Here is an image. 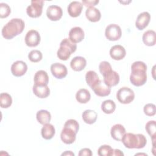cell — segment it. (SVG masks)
I'll return each mask as SVG.
<instances>
[{"mask_svg":"<svg viewBox=\"0 0 156 156\" xmlns=\"http://www.w3.org/2000/svg\"><path fill=\"white\" fill-rule=\"evenodd\" d=\"M131 74L130 81L132 84L136 87L143 85L147 81V66L141 61H136L131 66Z\"/></svg>","mask_w":156,"mask_h":156,"instance_id":"1","label":"cell"},{"mask_svg":"<svg viewBox=\"0 0 156 156\" xmlns=\"http://www.w3.org/2000/svg\"><path fill=\"white\" fill-rule=\"evenodd\" d=\"M25 27L24 22L20 18H12L2 28V35L7 40H10L20 34Z\"/></svg>","mask_w":156,"mask_h":156,"instance_id":"2","label":"cell"},{"mask_svg":"<svg viewBox=\"0 0 156 156\" xmlns=\"http://www.w3.org/2000/svg\"><path fill=\"white\" fill-rule=\"evenodd\" d=\"M124 146L129 149H141L146 143L147 140L143 134L126 133L121 139Z\"/></svg>","mask_w":156,"mask_h":156,"instance_id":"3","label":"cell"},{"mask_svg":"<svg viewBox=\"0 0 156 156\" xmlns=\"http://www.w3.org/2000/svg\"><path fill=\"white\" fill-rule=\"evenodd\" d=\"M76 43H73L68 38H64L60 43V48L57 52V57L62 60H67L71 54L76 51Z\"/></svg>","mask_w":156,"mask_h":156,"instance_id":"4","label":"cell"},{"mask_svg":"<svg viewBox=\"0 0 156 156\" xmlns=\"http://www.w3.org/2000/svg\"><path fill=\"white\" fill-rule=\"evenodd\" d=\"M116 98L118 101L121 104H127L133 101L135 93L130 88L124 87L118 90L116 93Z\"/></svg>","mask_w":156,"mask_h":156,"instance_id":"5","label":"cell"},{"mask_svg":"<svg viewBox=\"0 0 156 156\" xmlns=\"http://www.w3.org/2000/svg\"><path fill=\"white\" fill-rule=\"evenodd\" d=\"M44 1L41 0H32L30 5L26 9L27 14L31 18H37L41 16L43 11Z\"/></svg>","mask_w":156,"mask_h":156,"instance_id":"6","label":"cell"},{"mask_svg":"<svg viewBox=\"0 0 156 156\" xmlns=\"http://www.w3.org/2000/svg\"><path fill=\"white\" fill-rule=\"evenodd\" d=\"M121 29L118 24H110L105 28V36L110 41L118 40L121 38Z\"/></svg>","mask_w":156,"mask_h":156,"instance_id":"7","label":"cell"},{"mask_svg":"<svg viewBox=\"0 0 156 156\" xmlns=\"http://www.w3.org/2000/svg\"><path fill=\"white\" fill-rule=\"evenodd\" d=\"M24 39L27 46L35 47L39 44L41 38L38 31L32 29L27 32Z\"/></svg>","mask_w":156,"mask_h":156,"instance_id":"8","label":"cell"},{"mask_svg":"<svg viewBox=\"0 0 156 156\" xmlns=\"http://www.w3.org/2000/svg\"><path fill=\"white\" fill-rule=\"evenodd\" d=\"M76 134L77 133L73 129L64 126L60 133V138L64 143L70 144L75 141Z\"/></svg>","mask_w":156,"mask_h":156,"instance_id":"9","label":"cell"},{"mask_svg":"<svg viewBox=\"0 0 156 156\" xmlns=\"http://www.w3.org/2000/svg\"><path fill=\"white\" fill-rule=\"evenodd\" d=\"M51 71L54 77L59 79L65 77L68 73L66 66L60 63L52 64L51 66Z\"/></svg>","mask_w":156,"mask_h":156,"instance_id":"10","label":"cell"},{"mask_svg":"<svg viewBox=\"0 0 156 156\" xmlns=\"http://www.w3.org/2000/svg\"><path fill=\"white\" fill-rule=\"evenodd\" d=\"M27 70L26 63L22 60H17L11 66V72L12 74L16 77L23 76Z\"/></svg>","mask_w":156,"mask_h":156,"instance_id":"11","label":"cell"},{"mask_svg":"<svg viewBox=\"0 0 156 156\" xmlns=\"http://www.w3.org/2000/svg\"><path fill=\"white\" fill-rule=\"evenodd\" d=\"M63 15V11L60 6L56 5H51L49 6L46 10L47 17L51 21L59 20Z\"/></svg>","mask_w":156,"mask_h":156,"instance_id":"12","label":"cell"},{"mask_svg":"<svg viewBox=\"0 0 156 156\" xmlns=\"http://www.w3.org/2000/svg\"><path fill=\"white\" fill-rule=\"evenodd\" d=\"M104 77V83L109 87L116 85L119 82V76L117 72L113 69L108 71L102 75Z\"/></svg>","mask_w":156,"mask_h":156,"instance_id":"13","label":"cell"},{"mask_svg":"<svg viewBox=\"0 0 156 156\" xmlns=\"http://www.w3.org/2000/svg\"><path fill=\"white\" fill-rule=\"evenodd\" d=\"M94 93L98 96L104 97L110 94L111 88L108 87L104 81L100 80L92 88Z\"/></svg>","mask_w":156,"mask_h":156,"instance_id":"14","label":"cell"},{"mask_svg":"<svg viewBox=\"0 0 156 156\" xmlns=\"http://www.w3.org/2000/svg\"><path fill=\"white\" fill-rule=\"evenodd\" d=\"M151 19V15L149 12H143L141 13H140L136 20L135 21V26L136 27L140 30H142L144 28H146Z\"/></svg>","mask_w":156,"mask_h":156,"instance_id":"15","label":"cell"},{"mask_svg":"<svg viewBox=\"0 0 156 156\" xmlns=\"http://www.w3.org/2000/svg\"><path fill=\"white\" fill-rule=\"evenodd\" d=\"M84 31L80 27H74L69 32V39L74 43L82 41L84 38Z\"/></svg>","mask_w":156,"mask_h":156,"instance_id":"16","label":"cell"},{"mask_svg":"<svg viewBox=\"0 0 156 156\" xmlns=\"http://www.w3.org/2000/svg\"><path fill=\"white\" fill-rule=\"evenodd\" d=\"M126 51L124 48L120 44L113 46L110 50V57L115 60H120L124 58Z\"/></svg>","mask_w":156,"mask_h":156,"instance_id":"17","label":"cell"},{"mask_svg":"<svg viewBox=\"0 0 156 156\" xmlns=\"http://www.w3.org/2000/svg\"><path fill=\"white\" fill-rule=\"evenodd\" d=\"M86 65V59L81 56L74 57L70 62L71 68L75 71H80L83 70Z\"/></svg>","mask_w":156,"mask_h":156,"instance_id":"18","label":"cell"},{"mask_svg":"<svg viewBox=\"0 0 156 156\" xmlns=\"http://www.w3.org/2000/svg\"><path fill=\"white\" fill-rule=\"evenodd\" d=\"M83 5L79 1H72L68 6V12L71 17L79 16L82 10Z\"/></svg>","mask_w":156,"mask_h":156,"instance_id":"19","label":"cell"},{"mask_svg":"<svg viewBox=\"0 0 156 156\" xmlns=\"http://www.w3.org/2000/svg\"><path fill=\"white\" fill-rule=\"evenodd\" d=\"M125 133L126 129L124 127L120 124L113 125L110 130V134L112 137L116 141H121V139Z\"/></svg>","mask_w":156,"mask_h":156,"instance_id":"20","label":"cell"},{"mask_svg":"<svg viewBox=\"0 0 156 156\" xmlns=\"http://www.w3.org/2000/svg\"><path fill=\"white\" fill-rule=\"evenodd\" d=\"M34 84L39 85H48L49 82V76L48 73L44 70H39L34 75Z\"/></svg>","mask_w":156,"mask_h":156,"instance_id":"21","label":"cell"},{"mask_svg":"<svg viewBox=\"0 0 156 156\" xmlns=\"http://www.w3.org/2000/svg\"><path fill=\"white\" fill-rule=\"evenodd\" d=\"M32 90L34 94L39 98H46L50 94V90L48 85H39L34 84Z\"/></svg>","mask_w":156,"mask_h":156,"instance_id":"22","label":"cell"},{"mask_svg":"<svg viewBox=\"0 0 156 156\" xmlns=\"http://www.w3.org/2000/svg\"><path fill=\"white\" fill-rule=\"evenodd\" d=\"M87 18L91 22H97L99 21L101 17V13L99 9L94 7H88L85 11Z\"/></svg>","mask_w":156,"mask_h":156,"instance_id":"23","label":"cell"},{"mask_svg":"<svg viewBox=\"0 0 156 156\" xmlns=\"http://www.w3.org/2000/svg\"><path fill=\"white\" fill-rule=\"evenodd\" d=\"M143 43L149 46H154L156 43V34L153 30H148L146 31L142 37Z\"/></svg>","mask_w":156,"mask_h":156,"instance_id":"24","label":"cell"},{"mask_svg":"<svg viewBox=\"0 0 156 156\" xmlns=\"http://www.w3.org/2000/svg\"><path fill=\"white\" fill-rule=\"evenodd\" d=\"M55 133V130L54 126L49 123L44 124L41 130V136L45 140L51 139L54 136Z\"/></svg>","mask_w":156,"mask_h":156,"instance_id":"25","label":"cell"},{"mask_svg":"<svg viewBox=\"0 0 156 156\" xmlns=\"http://www.w3.org/2000/svg\"><path fill=\"white\" fill-rule=\"evenodd\" d=\"M90 98V93L85 88H81L79 90L76 94V99L77 102L80 104H85L88 102Z\"/></svg>","mask_w":156,"mask_h":156,"instance_id":"26","label":"cell"},{"mask_svg":"<svg viewBox=\"0 0 156 156\" xmlns=\"http://www.w3.org/2000/svg\"><path fill=\"white\" fill-rule=\"evenodd\" d=\"M83 121L88 124H92L94 123L97 119L98 115L97 113L93 110H86L82 115Z\"/></svg>","mask_w":156,"mask_h":156,"instance_id":"27","label":"cell"},{"mask_svg":"<svg viewBox=\"0 0 156 156\" xmlns=\"http://www.w3.org/2000/svg\"><path fill=\"white\" fill-rule=\"evenodd\" d=\"M36 118L39 123L44 125L45 124L49 123L51 119V115L48 110H40L37 112Z\"/></svg>","mask_w":156,"mask_h":156,"instance_id":"28","label":"cell"},{"mask_svg":"<svg viewBox=\"0 0 156 156\" xmlns=\"http://www.w3.org/2000/svg\"><path fill=\"white\" fill-rule=\"evenodd\" d=\"M85 80L87 85L92 88L99 80V78L97 73L94 71H88L85 74Z\"/></svg>","mask_w":156,"mask_h":156,"instance_id":"29","label":"cell"},{"mask_svg":"<svg viewBox=\"0 0 156 156\" xmlns=\"http://www.w3.org/2000/svg\"><path fill=\"white\" fill-rule=\"evenodd\" d=\"M101 109L104 113H113L116 109V104L113 101L108 99L103 101L101 104Z\"/></svg>","mask_w":156,"mask_h":156,"instance_id":"30","label":"cell"},{"mask_svg":"<svg viewBox=\"0 0 156 156\" xmlns=\"http://www.w3.org/2000/svg\"><path fill=\"white\" fill-rule=\"evenodd\" d=\"M12 104L11 96L7 93H2L0 94V106L3 108H9Z\"/></svg>","mask_w":156,"mask_h":156,"instance_id":"31","label":"cell"},{"mask_svg":"<svg viewBox=\"0 0 156 156\" xmlns=\"http://www.w3.org/2000/svg\"><path fill=\"white\" fill-rule=\"evenodd\" d=\"M145 129L147 133L152 138V140L153 141V146H154V142L155 140V132H156L155 121L152 120V121H148L145 126Z\"/></svg>","mask_w":156,"mask_h":156,"instance_id":"32","label":"cell"},{"mask_svg":"<svg viewBox=\"0 0 156 156\" xmlns=\"http://www.w3.org/2000/svg\"><path fill=\"white\" fill-rule=\"evenodd\" d=\"M113 149L109 145L104 144L100 146L98 150L99 156H112L113 155Z\"/></svg>","mask_w":156,"mask_h":156,"instance_id":"33","label":"cell"},{"mask_svg":"<svg viewBox=\"0 0 156 156\" xmlns=\"http://www.w3.org/2000/svg\"><path fill=\"white\" fill-rule=\"evenodd\" d=\"M43 57L42 53L39 50H32L28 54V58L32 62L37 63L40 62Z\"/></svg>","mask_w":156,"mask_h":156,"instance_id":"34","label":"cell"},{"mask_svg":"<svg viewBox=\"0 0 156 156\" xmlns=\"http://www.w3.org/2000/svg\"><path fill=\"white\" fill-rule=\"evenodd\" d=\"M10 6L4 2L0 3V17L1 18H4L7 17L10 13Z\"/></svg>","mask_w":156,"mask_h":156,"instance_id":"35","label":"cell"},{"mask_svg":"<svg viewBox=\"0 0 156 156\" xmlns=\"http://www.w3.org/2000/svg\"><path fill=\"white\" fill-rule=\"evenodd\" d=\"M143 111L145 115H146L148 116H152L155 115L156 112V108L155 105L154 104L149 103L146 104L144 106Z\"/></svg>","mask_w":156,"mask_h":156,"instance_id":"36","label":"cell"},{"mask_svg":"<svg viewBox=\"0 0 156 156\" xmlns=\"http://www.w3.org/2000/svg\"><path fill=\"white\" fill-rule=\"evenodd\" d=\"M64 126L68 127H69V128L73 129L76 133H77L78 130L79 129V124L78 122L74 119H69L67 120L65 122Z\"/></svg>","mask_w":156,"mask_h":156,"instance_id":"37","label":"cell"},{"mask_svg":"<svg viewBox=\"0 0 156 156\" xmlns=\"http://www.w3.org/2000/svg\"><path fill=\"white\" fill-rule=\"evenodd\" d=\"M99 72L102 75H104L105 73H107L108 71L112 70V66L109 62L107 61L101 62L99 65Z\"/></svg>","mask_w":156,"mask_h":156,"instance_id":"38","label":"cell"},{"mask_svg":"<svg viewBox=\"0 0 156 156\" xmlns=\"http://www.w3.org/2000/svg\"><path fill=\"white\" fill-rule=\"evenodd\" d=\"M92 154V152L89 148H83L79 152V156H91Z\"/></svg>","mask_w":156,"mask_h":156,"instance_id":"39","label":"cell"},{"mask_svg":"<svg viewBox=\"0 0 156 156\" xmlns=\"http://www.w3.org/2000/svg\"><path fill=\"white\" fill-rule=\"evenodd\" d=\"M99 3V1L98 0H94V1H85V0H82V4L85 5L86 7H93L94 5H96V4H98Z\"/></svg>","mask_w":156,"mask_h":156,"instance_id":"40","label":"cell"},{"mask_svg":"<svg viewBox=\"0 0 156 156\" xmlns=\"http://www.w3.org/2000/svg\"><path fill=\"white\" fill-rule=\"evenodd\" d=\"M113 155H117V156H119V155H122L123 156L124 155V154L123 152L120 151L119 149H113Z\"/></svg>","mask_w":156,"mask_h":156,"instance_id":"41","label":"cell"},{"mask_svg":"<svg viewBox=\"0 0 156 156\" xmlns=\"http://www.w3.org/2000/svg\"><path fill=\"white\" fill-rule=\"evenodd\" d=\"M62 155H74V154L73 152H72L71 151H65V152L62 154Z\"/></svg>","mask_w":156,"mask_h":156,"instance_id":"42","label":"cell"}]
</instances>
